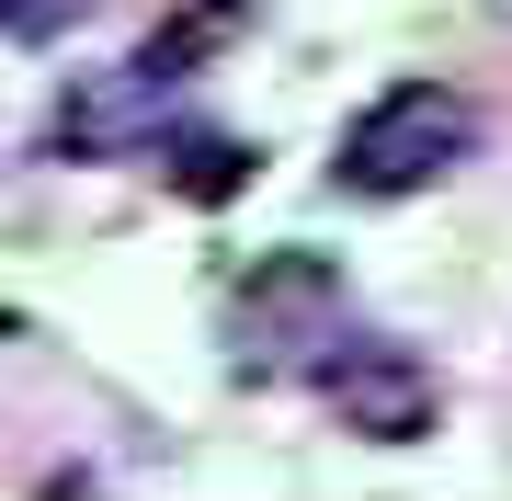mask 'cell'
Instances as JSON below:
<instances>
[{"instance_id": "1", "label": "cell", "mask_w": 512, "mask_h": 501, "mask_svg": "<svg viewBox=\"0 0 512 501\" xmlns=\"http://www.w3.org/2000/svg\"><path fill=\"white\" fill-rule=\"evenodd\" d=\"M467 137H478V114L467 92H444V80H399V92H376L365 114L342 126V183L353 194H421V183H444V171L467 160Z\"/></svg>"}, {"instance_id": "2", "label": "cell", "mask_w": 512, "mask_h": 501, "mask_svg": "<svg viewBox=\"0 0 512 501\" xmlns=\"http://www.w3.org/2000/svg\"><path fill=\"white\" fill-rule=\"evenodd\" d=\"M342 342V262L330 251H262L239 285V376L319 365Z\"/></svg>"}, {"instance_id": "3", "label": "cell", "mask_w": 512, "mask_h": 501, "mask_svg": "<svg viewBox=\"0 0 512 501\" xmlns=\"http://www.w3.org/2000/svg\"><path fill=\"white\" fill-rule=\"evenodd\" d=\"M319 399H330V422H342L353 445H421V433H433V410H444L433 365H421L410 342H376V331L319 353Z\"/></svg>"}, {"instance_id": "4", "label": "cell", "mask_w": 512, "mask_h": 501, "mask_svg": "<svg viewBox=\"0 0 512 501\" xmlns=\"http://www.w3.org/2000/svg\"><path fill=\"white\" fill-rule=\"evenodd\" d=\"M239 35H251V0H183L171 23H148V35H137V69L171 92V80H194L205 57H228Z\"/></svg>"}, {"instance_id": "5", "label": "cell", "mask_w": 512, "mask_h": 501, "mask_svg": "<svg viewBox=\"0 0 512 501\" xmlns=\"http://www.w3.org/2000/svg\"><path fill=\"white\" fill-rule=\"evenodd\" d=\"M160 171H171V194H183V205H228V194L262 171V149H251V137H228V126H183V137H160Z\"/></svg>"}, {"instance_id": "6", "label": "cell", "mask_w": 512, "mask_h": 501, "mask_svg": "<svg viewBox=\"0 0 512 501\" xmlns=\"http://www.w3.org/2000/svg\"><path fill=\"white\" fill-rule=\"evenodd\" d=\"M92 12V0H0V23H12V46H57L69 23Z\"/></svg>"}]
</instances>
